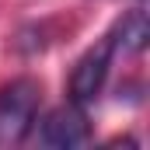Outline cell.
I'll return each mask as SVG.
<instances>
[{
    "label": "cell",
    "instance_id": "cell-1",
    "mask_svg": "<svg viewBox=\"0 0 150 150\" xmlns=\"http://www.w3.org/2000/svg\"><path fill=\"white\" fill-rule=\"evenodd\" d=\"M38 101H42V87L32 77H18L0 87V150L18 147L32 133Z\"/></svg>",
    "mask_w": 150,
    "mask_h": 150
},
{
    "label": "cell",
    "instance_id": "cell-2",
    "mask_svg": "<svg viewBox=\"0 0 150 150\" xmlns=\"http://www.w3.org/2000/svg\"><path fill=\"white\" fill-rule=\"evenodd\" d=\"M115 32L101 38L98 45H91L84 56H80V63L74 67V77H70V94H74V101H91V98H98V91L105 87V77H108V67H112V56H115Z\"/></svg>",
    "mask_w": 150,
    "mask_h": 150
},
{
    "label": "cell",
    "instance_id": "cell-3",
    "mask_svg": "<svg viewBox=\"0 0 150 150\" xmlns=\"http://www.w3.org/2000/svg\"><path fill=\"white\" fill-rule=\"evenodd\" d=\"M87 136H91V122H87V112L80 108V101L52 108L45 115V122H42V143L45 147L70 150V147L87 143Z\"/></svg>",
    "mask_w": 150,
    "mask_h": 150
},
{
    "label": "cell",
    "instance_id": "cell-4",
    "mask_svg": "<svg viewBox=\"0 0 150 150\" xmlns=\"http://www.w3.org/2000/svg\"><path fill=\"white\" fill-rule=\"evenodd\" d=\"M115 42H122V49H129V52H140V49H143V42H147V18H143L140 7L129 11V14L119 21Z\"/></svg>",
    "mask_w": 150,
    "mask_h": 150
}]
</instances>
